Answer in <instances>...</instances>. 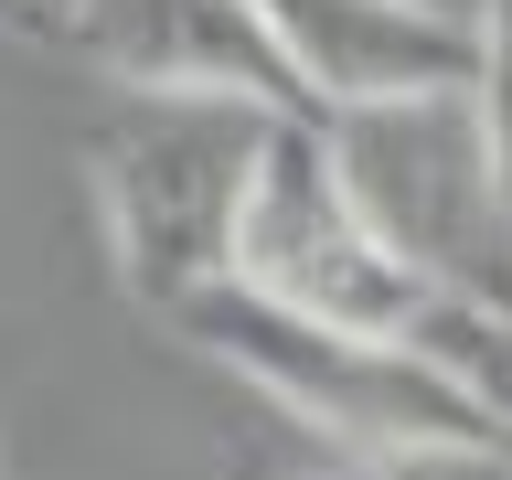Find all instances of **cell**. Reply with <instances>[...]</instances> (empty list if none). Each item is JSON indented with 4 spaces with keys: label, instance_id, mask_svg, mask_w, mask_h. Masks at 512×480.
I'll return each mask as SVG.
<instances>
[{
    "label": "cell",
    "instance_id": "obj_7",
    "mask_svg": "<svg viewBox=\"0 0 512 480\" xmlns=\"http://www.w3.org/2000/svg\"><path fill=\"white\" fill-rule=\"evenodd\" d=\"M416 342L438 352L448 374L502 416V438H512V310H427V320H416Z\"/></svg>",
    "mask_w": 512,
    "mask_h": 480
},
{
    "label": "cell",
    "instance_id": "obj_8",
    "mask_svg": "<svg viewBox=\"0 0 512 480\" xmlns=\"http://www.w3.org/2000/svg\"><path fill=\"white\" fill-rule=\"evenodd\" d=\"M480 107H491L502 182H512V0H480Z\"/></svg>",
    "mask_w": 512,
    "mask_h": 480
},
{
    "label": "cell",
    "instance_id": "obj_11",
    "mask_svg": "<svg viewBox=\"0 0 512 480\" xmlns=\"http://www.w3.org/2000/svg\"><path fill=\"white\" fill-rule=\"evenodd\" d=\"M0 22H11V0H0Z\"/></svg>",
    "mask_w": 512,
    "mask_h": 480
},
{
    "label": "cell",
    "instance_id": "obj_3",
    "mask_svg": "<svg viewBox=\"0 0 512 480\" xmlns=\"http://www.w3.org/2000/svg\"><path fill=\"white\" fill-rule=\"evenodd\" d=\"M320 139H331L352 214L374 224V246L438 310H512V182L480 86L342 107L320 118Z\"/></svg>",
    "mask_w": 512,
    "mask_h": 480
},
{
    "label": "cell",
    "instance_id": "obj_6",
    "mask_svg": "<svg viewBox=\"0 0 512 480\" xmlns=\"http://www.w3.org/2000/svg\"><path fill=\"white\" fill-rule=\"evenodd\" d=\"M256 22L288 54L310 118L480 86V11H438V0H256Z\"/></svg>",
    "mask_w": 512,
    "mask_h": 480
},
{
    "label": "cell",
    "instance_id": "obj_2",
    "mask_svg": "<svg viewBox=\"0 0 512 480\" xmlns=\"http://www.w3.org/2000/svg\"><path fill=\"white\" fill-rule=\"evenodd\" d=\"M267 139H278L267 107H214V96H128L86 139L118 288L150 320H182L192 299L235 288V235H246Z\"/></svg>",
    "mask_w": 512,
    "mask_h": 480
},
{
    "label": "cell",
    "instance_id": "obj_10",
    "mask_svg": "<svg viewBox=\"0 0 512 480\" xmlns=\"http://www.w3.org/2000/svg\"><path fill=\"white\" fill-rule=\"evenodd\" d=\"M438 11H480V0H438Z\"/></svg>",
    "mask_w": 512,
    "mask_h": 480
},
{
    "label": "cell",
    "instance_id": "obj_4",
    "mask_svg": "<svg viewBox=\"0 0 512 480\" xmlns=\"http://www.w3.org/2000/svg\"><path fill=\"white\" fill-rule=\"evenodd\" d=\"M235 288H256V299H278L299 320H331V331H384V342H416V320L438 310L374 246V224L352 214L320 118H278V139H267L246 235H235Z\"/></svg>",
    "mask_w": 512,
    "mask_h": 480
},
{
    "label": "cell",
    "instance_id": "obj_9",
    "mask_svg": "<svg viewBox=\"0 0 512 480\" xmlns=\"http://www.w3.org/2000/svg\"><path fill=\"white\" fill-rule=\"evenodd\" d=\"M75 11H86V0H11V22H32V32H64Z\"/></svg>",
    "mask_w": 512,
    "mask_h": 480
},
{
    "label": "cell",
    "instance_id": "obj_1",
    "mask_svg": "<svg viewBox=\"0 0 512 480\" xmlns=\"http://www.w3.org/2000/svg\"><path fill=\"white\" fill-rule=\"evenodd\" d=\"M203 363L267 395L278 416H299L310 438L363 448V470H512L502 416L480 406L470 384L448 374L427 342H384V331H331V320H299L256 288H214L171 320Z\"/></svg>",
    "mask_w": 512,
    "mask_h": 480
},
{
    "label": "cell",
    "instance_id": "obj_12",
    "mask_svg": "<svg viewBox=\"0 0 512 480\" xmlns=\"http://www.w3.org/2000/svg\"><path fill=\"white\" fill-rule=\"evenodd\" d=\"M502 480H512V470H502Z\"/></svg>",
    "mask_w": 512,
    "mask_h": 480
},
{
    "label": "cell",
    "instance_id": "obj_5",
    "mask_svg": "<svg viewBox=\"0 0 512 480\" xmlns=\"http://www.w3.org/2000/svg\"><path fill=\"white\" fill-rule=\"evenodd\" d=\"M54 43L96 75H118L128 96H214V107L310 118L288 54L256 22V0H86Z\"/></svg>",
    "mask_w": 512,
    "mask_h": 480
}]
</instances>
